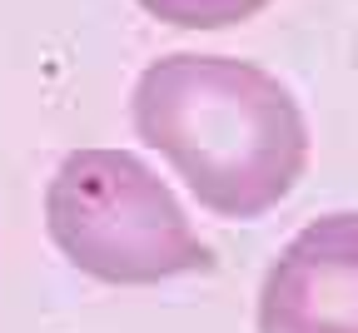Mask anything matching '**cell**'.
<instances>
[{
  "label": "cell",
  "mask_w": 358,
  "mask_h": 333,
  "mask_svg": "<svg viewBox=\"0 0 358 333\" xmlns=\"http://www.w3.org/2000/svg\"><path fill=\"white\" fill-rule=\"evenodd\" d=\"M150 20L174 25V30H229L268 10L274 0H134Z\"/></svg>",
  "instance_id": "cell-4"
},
{
  "label": "cell",
  "mask_w": 358,
  "mask_h": 333,
  "mask_svg": "<svg viewBox=\"0 0 358 333\" xmlns=\"http://www.w3.org/2000/svg\"><path fill=\"white\" fill-rule=\"evenodd\" d=\"M45 234L70 269L115 289L214 274L174 189L129 150H75L45 184Z\"/></svg>",
  "instance_id": "cell-2"
},
{
  "label": "cell",
  "mask_w": 358,
  "mask_h": 333,
  "mask_svg": "<svg viewBox=\"0 0 358 333\" xmlns=\"http://www.w3.org/2000/svg\"><path fill=\"white\" fill-rule=\"evenodd\" d=\"M259 333H358V209L303 224L264 269Z\"/></svg>",
  "instance_id": "cell-3"
},
{
  "label": "cell",
  "mask_w": 358,
  "mask_h": 333,
  "mask_svg": "<svg viewBox=\"0 0 358 333\" xmlns=\"http://www.w3.org/2000/svg\"><path fill=\"white\" fill-rule=\"evenodd\" d=\"M129 125L219 219H264L308 169L294 90L239 55H159L129 90Z\"/></svg>",
  "instance_id": "cell-1"
}]
</instances>
